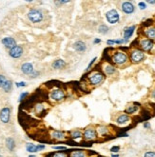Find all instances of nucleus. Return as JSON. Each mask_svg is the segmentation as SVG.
<instances>
[{
    "label": "nucleus",
    "instance_id": "1",
    "mask_svg": "<svg viewBox=\"0 0 155 157\" xmlns=\"http://www.w3.org/2000/svg\"><path fill=\"white\" fill-rule=\"evenodd\" d=\"M111 62L113 63V65L119 66V67H122V66H125L129 61V55L126 52L124 51H115L114 52L112 53L111 55Z\"/></svg>",
    "mask_w": 155,
    "mask_h": 157
},
{
    "label": "nucleus",
    "instance_id": "2",
    "mask_svg": "<svg viewBox=\"0 0 155 157\" xmlns=\"http://www.w3.org/2000/svg\"><path fill=\"white\" fill-rule=\"evenodd\" d=\"M88 81L89 85L96 87L101 85L105 81V74L101 71H92L88 75Z\"/></svg>",
    "mask_w": 155,
    "mask_h": 157
},
{
    "label": "nucleus",
    "instance_id": "3",
    "mask_svg": "<svg viewBox=\"0 0 155 157\" xmlns=\"http://www.w3.org/2000/svg\"><path fill=\"white\" fill-rule=\"evenodd\" d=\"M27 17L32 23L37 24V23H40L44 20L45 14H44L43 10L37 9V8H33L28 11Z\"/></svg>",
    "mask_w": 155,
    "mask_h": 157
},
{
    "label": "nucleus",
    "instance_id": "4",
    "mask_svg": "<svg viewBox=\"0 0 155 157\" xmlns=\"http://www.w3.org/2000/svg\"><path fill=\"white\" fill-rule=\"evenodd\" d=\"M145 58H146L145 52L141 51L139 48H134V49H132L129 52V59L132 64H139L144 61Z\"/></svg>",
    "mask_w": 155,
    "mask_h": 157
},
{
    "label": "nucleus",
    "instance_id": "5",
    "mask_svg": "<svg viewBox=\"0 0 155 157\" xmlns=\"http://www.w3.org/2000/svg\"><path fill=\"white\" fill-rule=\"evenodd\" d=\"M98 138L96 129L92 126H88L83 130V140L85 142H92Z\"/></svg>",
    "mask_w": 155,
    "mask_h": 157
},
{
    "label": "nucleus",
    "instance_id": "6",
    "mask_svg": "<svg viewBox=\"0 0 155 157\" xmlns=\"http://www.w3.org/2000/svg\"><path fill=\"white\" fill-rule=\"evenodd\" d=\"M49 98L52 102H55V103H60V102L64 101L66 98V93L65 92L60 89V88H56L54 89H52L49 94Z\"/></svg>",
    "mask_w": 155,
    "mask_h": 157
},
{
    "label": "nucleus",
    "instance_id": "7",
    "mask_svg": "<svg viewBox=\"0 0 155 157\" xmlns=\"http://www.w3.org/2000/svg\"><path fill=\"white\" fill-rule=\"evenodd\" d=\"M50 138L54 142H65L68 140L67 133L60 130H51Z\"/></svg>",
    "mask_w": 155,
    "mask_h": 157
},
{
    "label": "nucleus",
    "instance_id": "8",
    "mask_svg": "<svg viewBox=\"0 0 155 157\" xmlns=\"http://www.w3.org/2000/svg\"><path fill=\"white\" fill-rule=\"evenodd\" d=\"M138 46H139V49L144 52H150L154 49L155 43H154V41L150 40L147 38H142L138 42Z\"/></svg>",
    "mask_w": 155,
    "mask_h": 157
},
{
    "label": "nucleus",
    "instance_id": "9",
    "mask_svg": "<svg viewBox=\"0 0 155 157\" xmlns=\"http://www.w3.org/2000/svg\"><path fill=\"white\" fill-rule=\"evenodd\" d=\"M106 19L110 24L111 25H114V24H117L119 21H120V14L117 11V10L115 9H111L109 11L106 13Z\"/></svg>",
    "mask_w": 155,
    "mask_h": 157
},
{
    "label": "nucleus",
    "instance_id": "10",
    "mask_svg": "<svg viewBox=\"0 0 155 157\" xmlns=\"http://www.w3.org/2000/svg\"><path fill=\"white\" fill-rule=\"evenodd\" d=\"M24 53V50H23V47L20 45H16L14 48H11V50H9V55L11 58H14V59H18L20 58Z\"/></svg>",
    "mask_w": 155,
    "mask_h": 157
},
{
    "label": "nucleus",
    "instance_id": "11",
    "mask_svg": "<svg viewBox=\"0 0 155 157\" xmlns=\"http://www.w3.org/2000/svg\"><path fill=\"white\" fill-rule=\"evenodd\" d=\"M11 108L9 107L3 108L1 111H0V121L3 124H8L11 120Z\"/></svg>",
    "mask_w": 155,
    "mask_h": 157
},
{
    "label": "nucleus",
    "instance_id": "12",
    "mask_svg": "<svg viewBox=\"0 0 155 157\" xmlns=\"http://www.w3.org/2000/svg\"><path fill=\"white\" fill-rule=\"evenodd\" d=\"M121 10L124 14H132L134 13L135 11V6L133 5L132 2L130 1H124L121 4Z\"/></svg>",
    "mask_w": 155,
    "mask_h": 157
},
{
    "label": "nucleus",
    "instance_id": "13",
    "mask_svg": "<svg viewBox=\"0 0 155 157\" xmlns=\"http://www.w3.org/2000/svg\"><path fill=\"white\" fill-rule=\"evenodd\" d=\"M96 132L98 137H107L110 135V129L108 126L105 125H98L96 128Z\"/></svg>",
    "mask_w": 155,
    "mask_h": 157
},
{
    "label": "nucleus",
    "instance_id": "14",
    "mask_svg": "<svg viewBox=\"0 0 155 157\" xmlns=\"http://www.w3.org/2000/svg\"><path fill=\"white\" fill-rule=\"evenodd\" d=\"M102 72L105 75L108 76L114 75L116 74V68L114 65H112L110 63H105L102 67Z\"/></svg>",
    "mask_w": 155,
    "mask_h": 157
},
{
    "label": "nucleus",
    "instance_id": "15",
    "mask_svg": "<svg viewBox=\"0 0 155 157\" xmlns=\"http://www.w3.org/2000/svg\"><path fill=\"white\" fill-rule=\"evenodd\" d=\"M68 133H69V138L73 141H77V140L83 139V131L79 129L71 130L68 132Z\"/></svg>",
    "mask_w": 155,
    "mask_h": 157
},
{
    "label": "nucleus",
    "instance_id": "16",
    "mask_svg": "<svg viewBox=\"0 0 155 157\" xmlns=\"http://www.w3.org/2000/svg\"><path fill=\"white\" fill-rule=\"evenodd\" d=\"M130 121H132V118H130V116L128 115V114H126V113L119 114L115 119L116 124L119 125V126H125V125L129 124Z\"/></svg>",
    "mask_w": 155,
    "mask_h": 157
},
{
    "label": "nucleus",
    "instance_id": "17",
    "mask_svg": "<svg viewBox=\"0 0 155 157\" xmlns=\"http://www.w3.org/2000/svg\"><path fill=\"white\" fill-rule=\"evenodd\" d=\"M73 49L77 52L83 53L87 51V44L82 40H77L73 44Z\"/></svg>",
    "mask_w": 155,
    "mask_h": 157
},
{
    "label": "nucleus",
    "instance_id": "18",
    "mask_svg": "<svg viewBox=\"0 0 155 157\" xmlns=\"http://www.w3.org/2000/svg\"><path fill=\"white\" fill-rule=\"evenodd\" d=\"M136 30V26L135 25H132V26H129V27H126L124 29V36H123V39L125 40L128 43L129 38L132 37L133 35L134 32Z\"/></svg>",
    "mask_w": 155,
    "mask_h": 157
},
{
    "label": "nucleus",
    "instance_id": "19",
    "mask_svg": "<svg viewBox=\"0 0 155 157\" xmlns=\"http://www.w3.org/2000/svg\"><path fill=\"white\" fill-rule=\"evenodd\" d=\"M67 62L65 61L63 59H56L54 61L52 62L51 64V67L53 70H56V71H61V70H64L65 68L67 67Z\"/></svg>",
    "mask_w": 155,
    "mask_h": 157
},
{
    "label": "nucleus",
    "instance_id": "20",
    "mask_svg": "<svg viewBox=\"0 0 155 157\" xmlns=\"http://www.w3.org/2000/svg\"><path fill=\"white\" fill-rule=\"evenodd\" d=\"M1 43L6 49H9V50H11V48L16 46V41L14 37H4L1 40Z\"/></svg>",
    "mask_w": 155,
    "mask_h": 157
},
{
    "label": "nucleus",
    "instance_id": "21",
    "mask_svg": "<svg viewBox=\"0 0 155 157\" xmlns=\"http://www.w3.org/2000/svg\"><path fill=\"white\" fill-rule=\"evenodd\" d=\"M21 71L23 72L24 74L26 75H31L33 74V71H34V67L32 63H29V62H26V63H23L21 65Z\"/></svg>",
    "mask_w": 155,
    "mask_h": 157
},
{
    "label": "nucleus",
    "instance_id": "22",
    "mask_svg": "<svg viewBox=\"0 0 155 157\" xmlns=\"http://www.w3.org/2000/svg\"><path fill=\"white\" fill-rule=\"evenodd\" d=\"M5 146L7 148V149L11 152H14V149L16 148V143H15V140L14 139L13 137H8L6 138L5 140Z\"/></svg>",
    "mask_w": 155,
    "mask_h": 157
},
{
    "label": "nucleus",
    "instance_id": "23",
    "mask_svg": "<svg viewBox=\"0 0 155 157\" xmlns=\"http://www.w3.org/2000/svg\"><path fill=\"white\" fill-rule=\"evenodd\" d=\"M144 35L146 36V38L154 41L155 40V27L153 26L147 27L144 30Z\"/></svg>",
    "mask_w": 155,
    "mask_h": 157
},
{
    "label": "nucleus",
    "instance_id": "24",
    "mask_svg": "<svg viewBox=\"0 0 155 157\" xmlns=\"http://www.w3.org/2000/svg\"><path fill=\"white\" fill-rule=\"evenodd\" d=\"M137 105H139V104L133 103L132 105H129L126 108V110H125V113L128 114V115H130V114H134L135 112H137L139 110V106H137Z\"/></svg>",
    "mask_w": 155,
    "mask_h": 157
},
{
    "label": "nucleus",
    "instance_id": "25",
    "mask_svg": "<svg viewBox=\"0 0 155 157\" xmlns=\"http://www.w3.org/2000/svg\"><path fill=\"white\" fill-rule=\"evenodd\" d=\"M69 157H88V153L83 149H73L69 153Z\"/></svg>",
    "mask_w": 155,
    "mask_h": 157
},
{
    "label": "nucleus",
    "instance_id": "26",
    "mask_svg": "<svg viewBox=\"0 0 155 157\" xmlns=\"http://www.w3.org/2000/svg\"><path fill=\"white\" fill-rule=\"evenodd\" d=\"M13 86H14V83L11 80L8 79L7 81H6V83L4 84V86L2 87V89H3V92L6 93H11V90H13Z\"/></svg>",
    "mask_w": 155,
    "mask_h": 157
},
{
    "label": "nucleus",
    "instance_id": "27",
    "mask_svg": "<svg viewBox=\"0 0 155 157\" xmlns=\"http://www.w3.org/2000/svg\"><path fill=\"white\" fill-rule=\"evenodd\" d=\"M26 150H27L29 153H31V154L38 152L36 145L33 144V143H27V145H26Z\"/></svg>",
    "mask_w": 155,
    "mask_h": 157
},
{
    "label": "nucleus",
    "instance_id": "28",
    "mask_svg": "<svg viewBox=\"0 0 155 157\" xmlns=\"http://www.w3.org/2000/svg\"><path fill=\"white\" fill-rule=\"evenodd\" d=\"M110 32V28L107 26V25H105V24H102V25H100L99 27H98V33H101V34H107Z\"/></svg>",
    "mask_w": 155,
    "mask_h": 157
},
{
    "label": "nucleus",
    "instance_id": "29",
    "mask_svg": "<svg viewBox=\"0 0 155 157\" xmlns=\"http://www.w3.org/2000/svg\"><path fill=\"white\" fill-rule=\"evenodd\" d=\"M34 110L36 111V113H43L46 111V106L43 103L36 104L34 107Z\"/></svg>",
    "mask_w": 155,
    "mask_h": 157
},
{
    "label": "nucleus",
    "instance_id": "30",
    "mask_svg": "<svg viewBox=\"0 0 155 157\" xmlns=\"http://www.w3.org/2000/svg\"><path fill=\"white\" fill-rule=\"evenodd\" d=\"M51 157H69V153L66 152H55L51 155Z\"/></svg>",
    "mask_w": 155,
    "mask_h": 157
},
{
    "label": "nucleus",
    "instance_id": "31",
    "mask_svg": "<svg viewBox=\"0 0 155 157\" xmlns=\"http://www.w3.org/2000/svg\"><path fill=\"white\" fill-rule=\"evenodd\" d=\"M71 1H70V0H56V1H53V3L55 4L56 7H58V6L60 7V6H62V5H67Z\"/></svg>",
    "mask_w": 155,
    "mask_h": 157
},
{
    "label": "nucleus",
    "instance_id": "32",
    "mask_svg": "<svg viewBox=\"0 0 155 157\" xmlns=\"http://www.w3.org/2000/svg\"><path fill=\"white\" fill-rule=\"evenodd\" d=\"M52 149L56 150V152H65V150H67L68 148L66 146H52Z\"/></svg>",
    "mask_w": 155,
    "mask_h": 157
},
{
    "label": "nucleus",
    "instance_id": "33",
    "mask_svg": "<svg viewBox=\"0 0 155 157\" xmlns=\"http://www.w3.org/2000/svg\"><path fill=\"white\" fill-rule=\"evenodd\" d=\"M7 80H8V78L6 77V75L0 74V89H2V87L4 86V84L6 83V81Z\"/></svg>",
    "mask_w": 155,
    "mask_h": 157
},
{
    "label": "nucleus",
    "instance_id": "34",
    "mask_svg": "<svg viewBox=\"0 0 155 157\" xmlns=\"http://www.w3.org/2000/svg\"><path fill=\"white\" fill-rule=\"evenodd\" d=\"M96 60H97V57H93V58H92V59L91 60V62L88 63V65L87 69L85 70V71H86V72H87V71H88L89 70L91 69V67H92V66H93V64H94L95 62H96Z\"/></svg>",
    "mask_w": 155,
    "mask_h": 157
},
{
    "label": "nucleus",
    "instance_id": "35",
    "mask_svg": "<svg viewBox=\"0 0 155 157\" xmlns=\"http://www.w3.org/2000/svg\"><path fill=\"white\" fill-rule=\"evenodd\" d=\"M120 149H121L120 146H113V147L110 148V152L112 153H118L119 152H120Z\"/></svg>",
    "mask_w": 155,
    "mask_h": 157
},
{
    "label": "nucleus",
    "instance_id": "36",
    "mask_svg": "<svg viewBox=\"0 0 155 157\" xmlns=\"http://www.w3.org/2000/svg\"><path fill=\"white\" fill-rule=\"evenodd\" d=\"M40 74H41V72H40L39 71L34 70V71H33V74H32L31 75H29V77H31V78H37V77L40 76Z\"/></svg>",
    "mask_w": 155,
    "mask_h": 157
},
{
    "label": "nucleus",
    "instance_id": "37",
    "mask_svg": "<svg viewBox=\"0 0 155 157\" xmlns=\"http://www.w3.org/2000/svg\"><path fill=\"white\" fill-rule=\"evenodd\" d=\"M138 8L140 10H146L147 9V3L145 1H141L138 3Z\"/></svg>",
    "mask_w": 155,
    "mask_h": 157
},
{
    "label": "nucleus",
    "instance_id": "38",
    "mask_svg": "<svg viewBox=\"0 0 155 157\" xmlns=\"http://www.w3.org/2000/svg\"><path fill=\"white\" fill-rule=\"evenodd\" d=\"M28 95H29V93H27V92L22 93L20 94V96H19V100H18V101H19V102H22L26 97H28Z\"/></svg>",
    "mask_w": 155,
    "mask_h": 157
},
{
    "label": "nucleus",
    "instance_id": "39",
    "mask_svg": "<svg viewBox=\"0 0 155 157\" xmlns=\"http://www.w3.org/2000/svg\"><path fill=\"white\" fill-rule=\"evenodd\" d=\"M15 86L17 88H23V87H26L27 86V83L26 82H16L15 83Z\"/></svg>",
    "mask_w": 155,
    "mask_h": 157
},
{
    "label": "nucleus",
    "instance_id": "40",
    "mask_svg": "<svg viewBox=\"0 0 155 157\" xmlns=\"http://www.w3.org/2000/svg\"><path fill=\"white\" fill-rule=\"evenodd\" d=\"M144 157H155V152H147L145 154H144Z\"/></svg>",
    "mask_w": 155,
    "mask_h": 157
},
{
    "label": "nucleus",
    "instance_id": "41",
    "mask_svg": "<svg viewBox=\"0 0 155 157\" xmlns=\"http://www.w3.org/2000/svg\"><path fill=\"white\" fill-rule=\"evenodd\" d=\"M114 43H115V45H122V44L127 43V42L125 41L123 38H121V39H116V40H114Z\"/></svg>",
    "mask_w": 155,
    "mask_h": 157
},
{
    "label": "nucleus",
    "instance_id": "42",
    "mask_svg": "<svg viewBox=\"0 0 155 157\" xmlns=\"http://www.w3.org/2000/svg\"><path fill=\"white\" fill-rule=\"evenodd\" d=\"M36 147H37V150H38V152H42V150H44L46 149V146H45L44 144H37Z\"/></svg>",
    "mask_w": 155,
    "mask_h": 157
},
{
    "label": "nucleus",
    "instance_id": "43",
    "mask_svg": "<svg viewBox=\"0 0 155 157\" xmlns=\"http://www.w3.org/2000/svg\"><path fill=\"white\" fill-rule=\"evenodd\" d=\"M143 127H144V129H147V130H148V129H150L151 128V125H150V122H144V124H143Z\"/></svg>",
    "mask_w": 155,
    "mask_h": 157
},
{
    "label": "nucleus",
    "instance_id": "44",
    "mask_svg": "<svg viewBox=\"0 0 155 157\" xmlns=\"http://www.w3.org/2000/svg\"><path fill=\"white\" fill-rule=\"evenodd\" d=\"M107 45H109V46L115 45V43H114V40H113V39H109L108 41H107Z\"/></svg>",
    "mask_w": 155,
    "mask_h": 157
},
{
    "label": "nucleus",
    "instance_id": "45",
    "mask_svg": "<svg viewBox=\"0 0 155 157\" xmlns=\"http://www.w3.org/2000/svg\"><path fill=\"white\" fill-rule=\"evenodd\" d=\"M150 98L155 101V89L151 90V93H150Z\"/></svg>",
    "mask_w": 155,
    "mask_h": 157
},
{
    "label": "nucleus",
    "instance_id": "46",
    "mask_svg": "<svg viewBox=\"0 0 155 157\" xmlns=\"http://www.w3.org/2000/svg\"><path fill=\"white\" fill-rule=\"evenodd\" d=\"M100 43H101V39L99 38H95L93 40V44H100Z\"/></svg>",
    "mask_w": 155,
    "mask_h": 157
},
{
    "label": "nucleus",
    "instance_id": "47",
    "mask_svg": "<svg viewBox=\"0 0 155 157\" xmlns=\"http://www.w3.org/2000/svg\"><path fill=\"white\" fill-rule=\"evenodd\" d=\"M146 3H148L150 5H155V1H153V0H148V1H147Z\"/></svg>",
    "mask_w": 155,
    "mask_h": 157
},
{
    "label": "nucleus",
    "instance_id": "48",
    "mask_svg": "<svg viewBox=\"0 0 155 157\" xmlns=\"http://www.w3.org/2000/svg\"><path fill=\"white\" fill-rule=\"evenodd\" d=\"M111 157H119V154L118 153H112Z\"/></svg>",
    "mask_w": 155,
    "mask_h": 157
},
{
    "label": "nucleus",
    "instance_id": "49",
    "mask_svg": "<svg viewBox=\"0 0 155 157\" xmlns=\"http://www.w3.org/2000/svg\"><path fill=\"white\" fill-rule=\"evenodd\" d=\"M28 157H36V156H35L34 154H31V155H29Z\"/></svg>",
    "mask_w": 155,
    "mask_h": 157
},
{
    "label": "nucleus",
    "instance_id": "50",
    "mask_svg": "<svg viewBox=\"0 0 155 157\" xmlns=\"http://www.w3.org/2000/svg\"><path fill=\"white\" fill-rule=\"evenodd\" d=\"M1 152H2V149H1V148H0V153H1Z\"/></svg>",
    "mask_w": 155,
    "mask_h": 157
},
{
    "label": "nucleus",
    "instance_id": "51",
    "mask_svg": "<svg viewBox=\"0 0 155 157\" xmlns=\"http://www.w3.org/2000/svg\"><path fill=\"white\" fill-rule=\"evenodd\" d=\"M0 157H4V156H2V155H1V154H0Z\"/></svg>",
    "mask_w": 155,
    "mask_h": 157
}]
</instances>
